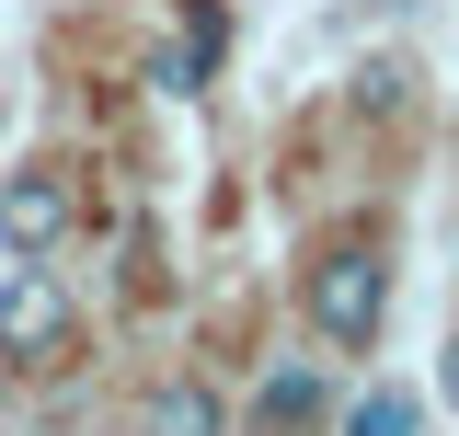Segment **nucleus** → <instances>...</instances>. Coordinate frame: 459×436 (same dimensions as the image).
I'll use <instances>...</instances> for the list:
<instances>
[{
    "instance_id": "obj_6",
    "label": "nucleus",
    "mask_w": 459,
    "mask_h": 436,
    "mask_svg": "<svg viewBox=\"0 0 459 436\" xmlns=\"http://www.w3.org/2000/svg\"><path fill=\"white\" fill-rule=\"evenodd\" d=\"M344 436H413V390H391V379H368V402L344 414Z\"/></svg>"
},
{
    "instance_id": "obj_5",
    "label": "nucleus",
    "mask_w": 459,
    "mask_h": 436,
    "mask_svg": "<svg viewBox=\"0 0 459 436\" xmlns=\"http://www.w3.org/2000/svg\"><path fill=\"white\" fill-rule=\"evenodd\" d=\"M310 425H322V379H310V368L264 379V402H253V436H310Z\"/></svg>"
},
{
    "instance_id": "obj_3",
    "label": "nucleus",
    "mask_w": 459,
    "mask_h": 436,
    "mask_svg": "<svg viewBox=\"0 0 459 436\" xmlns=\"http://www.w3.org/2000/svg\"><path fill=\"white\" fill-rule=\"evenodd\" d=\"M69 218H81L69 172H47V161L0 172V253H12V265H23V253H57V241H69Z\"/></svg>"
},
{
    "instance_id": "obj_2",
    "label": "nucleus",
    "mask_w": 459,
    "mask_h": 436,
    "mask_svg": "<svg viewBox=\"0 0 459 436\" xmlns=\"http://www.w3.org/2000/svg\"><path fill=\"white\" fill-rule=\"evenodd\" d=\"M69 287H57L47 253H23V265L0 275V368H57V344H69Z\"/></svg>"
},
{
    "instance_id": "obj_7",
    "label": "nucleus",
    "mask_w": 459,
    "mask_h": 436,
    "mask_svg": "<svg viewBox=\"0 0 459 436\" xmlns=\"http://www.w3.org/2000/svg\"><path fill=\"white\" fill-rule=\"evenodd\" d=\"M437 402H448V414H459V344H448V356H437Z\"/></svg>"
},
{
    "instance_id": "obj_4",
    "label": "nucleus",
    "mask_w": 459,
    "mask_h": 436,
    "mask_svg": "<svg viewBox=\"0 0 459 436\" xmlns=\"http://www.w3.org/2000/svg\"><path fill=\"white\" fill-rule=\"evenodd\" d=\"M230 414H219V390L207 379H161L150 390V414H138V436H219Z\"/></svg>"
},
{
    "instance_id": "obj_1",
    "label": "nucleus",
    "mask_w": 459,
    "mask_h": 436,
    "mask_svg": "<svg viewBox=\"0 0 459 436\" xmlns=\"http://www.w3.org/2000/svg\"><path fill=\"white\" fill-rule=\"evenodd\" d=\"M391 322V253L379 241H333L322 265H310V333L333 344V356H368Z\"/></svg>"
}]
</instances>
